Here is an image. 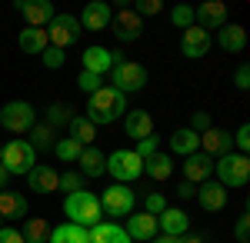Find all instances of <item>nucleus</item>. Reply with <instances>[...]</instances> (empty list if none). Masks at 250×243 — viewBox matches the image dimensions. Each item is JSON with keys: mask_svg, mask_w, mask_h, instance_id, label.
<instances>
[{"mask_svg": "<svg viewBox=\"0 0 250 243\" xmlns=\"http://www.w3.org/2000/svg\"><path fill=\"white\" fill-rule=\"evenodd\" d=\"M127 113V97L114 90V87H100L97 94L87 97V120L100 127V123H117Z\"/></svg>", "mask_w": 250, "mask_h": 243, "instance_id": "obj_1", "label": "nucleus"}, {"mask_svg": "<svg viewBox=\"0 0 250 243\" xmlns=\"http://www.w3.org/2000/svg\"><path fill=\"white\" fill-rule=\"evenodd\" d=\"M63 213H67V223H77V226H83V230L97 226L100 217H104L97 193H87V190H77V193L63 197Z\"/></svg>", "mask_w": 250, "mask_h": 243, "instance_id": "obj_2", "label": "nucleus"}, {"mask_svg": "<svg viewBox=\"0 0 250 243\" xmlns=\"http://www.w3.org/2000/svg\"><path fill=\"white\" fill-rule=\"evenodd\" d=\"M213 177H217V183L227 190H240L247 187L250 180V157L247 153H227V157H220V160H213Z\"/></svg>", "mask_w": 250, "mask_h": 243, "instance_id": "obj_3", "label": "nucleus"}, {"mask_svg": "<svg viewBox=\"0 0 250 243\" xmlns=\"http://www.w3.org/2000/svg\"><path fill=\"white\" fill-rule=\"evenodd\" d=\"M0 163L7 167V173H10V177H27L30 170L37 167V150L30 147L27 140L14 137V140L3 147V153H0Z\"/></svg>", "mask_w": 250, "mask_h": 243, "instance_id": "obj_4", "label": "nucleus"}, {"mask_svg": "<svg viewBox=\"0 0 250 243\" xmlns=\"http://www.w3.org/2000/svg\"><path fill=\"white\" fill-rule=\"evenodd\" d=\"M107 173L114 177L117 183H134L144 177V160L137 157L134 150H114L110 157H107Z\"/></svg>", "mask_w": 250, "mask_h": 243, "instance_id": "obj_5", "label": "nucleus"}, {"mask_svg": "<svg viewBox=\"0 0 250 243\" xmlns=\"http://www.w3.org/2000/svg\"><path fill=\"white\" fill-rule=\"evenodd\" d=\"M110 87L120 90V94H140L144 87H147V67L144 63H137V60H124V63H117L114 70H110Z\"/></svg>", "mask_w": 250, "mask_h": 243, "instance_id": "obj_6", "label": "nucleus"}, {"mask_svg": "<svg viewBox=\"0 0 250 243\" xmlns=\"http://www.w3.org/2000/svg\"><path fill=\"white\" fill-rule=\"evenodd\" d=\"M34 123H37V113H34V107H30L27 100H10V103H3V110H0V127L7 133L20 137V133L30 130Z\"/></svg>", "mask_w": 250, "mask_h": 243, "instance_id": "obj_7", "label": "nucleus"}, {"mask_svg": "<svg viewBox=\"0 0 250 243\" xmlns=\"http://www.w3.org/2000/svg\"><path fill=\"white\" fill-rule=\"evenodd\" d=\"M47 30V43L50 47H57V50H67V47H74L80 37V20L74 14H54V20L43 27Z\"/></svg>", "mask_w": 250, "mask_h": 243, "instance_id": "obj_8", "label": "nucleus"}, {"mask_svg": "<svg viewBox=\"0 0 250 243\" xmlns=\"http://www.w3.org/2000/svg\"><path fill=\"white\" fill-rule=\"evenodd\" d=\"M134 203H137V197L127 183H110V187L104 190V197H100V210L107 217H130Z\"/></svg>", "mask_w": 250, "mask_h": 243, "instance_id": "obj_9", "label": "nucleus"}, {"mask_svg": "<svg viewBox=\"0 0 250 243\" xmlns=\"http://www.w3.org/2000/svg\"><path fill=\"white\" fill-rule=\"evenodd\" d=\"M110 27H114V37L117 43H134V40H140V34H144V20L134 14V7L130 3H117V14L114 20H110Z\"/></svg>", "mask_w": 250, "mask_h": 243, "instance_id": "obj_10", "label": "nucleus"}, {"mask_svg": "<svg viewBox=\"0 0 250 243\" xmlns=\"http://www.w3.org/2000/svg\"><path fill=\"white\" fill-rule=\"evenodd\" d=\"M230 17V7L224 3V0H204L200 7H193V27H200V30H220L224 23Z\"/></svg>", "mask_w": 250, "mask_h": 243, "instance_id": "obj_11", "label": "nucleus"}, {"mask_svg": "<svg viewBox=\"0 0 250 243\" xmlns=\"http://www.w3.org/2000/svg\"><path fill=\"white\" fill-rule=\"evenodd\" d=\"M80 30H94V34H100V30H107L110 27V20H114V7L107 3V0H90L83 10H80Z\"/></svg>", "mask_w": 250, "mask_h": 243, "instance_id": "obj_12", "label": "nucleus"}, {"mask_svg": "<svg viewBox=\"0 0 250 243\" xmlns=\"http://www.w3.org/2000/svg\"><path fill=\"white\" fill-rule=\"evenodd\" d=\"M200 153H207L210 160H220V157L233 153L230 130H224V127H207V130L200 133Z\"/></svg>", "mask_w": 250, "mask_h": 243, "instance_id": "obj_13", "label": "nucleus"}, {"mask_svg": "<svg viewBox=\"0 0 250 243\" xmlns=\"http://www.w3.org/2000/svg\"><path fill=\"white\" fill-rule=\"evenodd\" d=\"M17 10L20 17L27 20V27H47L57 14L50 0H17Z\"/></svg>", "mask_w": 250, "mask_h": 243, "instance_id": "obj_14", "label": "nucleus"}, {"mask_svg": "<svg viewBox=\"0 0 250 243\" xmlns=\"http://www.w3.org/2000/svg\"><path fill=\"white\" fill-rule=\"evenodd\" d=\"M213 47V40L207 30H200V27H187L184 30V40H180V54L190 57V60H200V57H207Z\"/></svg>", "mask_w": 250, "mask_h": 243, "instance_id": "obj_15", "label": "nucleus"}, {"mask_svg": "<svg viewBox=\"0 0 250 243\" xmlns=\"http://www.w3.org/2000/svg\"><path fill=\"white\" fill-rule=\"evenodd\" d=\"M210 177H213V160L207 157V153L197 150V153H190V157H184V180H187V183L197 187V183H207Z\"/></svg>", "mask_w": 250, "mask_h": 243, "instance_id": "obj_16", "label": "nucleus"}, {"mask_svg": "<svg viewBox=\"0 0 250 243\" xmlns=\"http://www.w3.org/2000/svg\"><path fill=\"white\" fill-rule=\"evenodd\" d=\"M157 230H160L164 237H184V233L190 230V217H187L180 206H167V210L157 217Z\"/></svg>", "mask_w": 250, "mask_h": 243, "instance_id": "obj_17", "label": "nucleus"}, {"mask_svg": "<svg viewBox=\"0 0 250 243\" xmlns=\"http://www.w3.org/2000/svg\"><path fill=\"white\" fill-rule=\"evenodd\" d=\"M124 230H127V237L137 240V243H150L157 233H160V230H157V217H150V213H130Z\"/></svg>", "mask_w": 250, "mask_h": 243, "instance_id": "obj_18", "label": "nucleus"}, {"mask_svg": "<svg viewBox=\"0 0 250 243\" xmlns=\"http://www.w3.org/2000/svg\"><path fill=\"white\" fill-rule=\"evenodd\" d=\"M197 203H200V210H207V213H220L227 206V190L220 187L217 180H207V183L197 187Z\"/></svg>", "mask_w": 250, "mask_h": 243, "instance_id": "obj_19", "label": "nucleus"}, {"mask_svg": "<svg viewBox=\"0 0 250 243\" xmlns=\"http://www.w3.org/2000/svg\"><path fill=\"white\" fill-rule=\"evenodd\" d=\"M124 133H127L130 140L150 137V133H154V117L147 110H127L124 113Z\"/></svg>", "mask_w": 250, "mask_h": 243, "instance_id": "obj_20", "label": "nucleus"}, {"mask_svg": "<svg viewBox=\"0 0 250 243\" xmlns=\"http://www.w3.org/2000/svg\"><path fill=\"white\" fill-rule=\"evenodd\" d=\"M217 47H220L224 54H244V47H247V30H244L240 23H224L220 34H217Z\"/></svg>", "mask_w": 250, "mask_h": 243, "instance_id": "obj_21", "label": "nucleus"}, {"mask_svg": "<svg viewBox=\"0 0 250 243\" xmlns=\"http://www.w3.org/2000/svg\"><path fill=\"white\" fill-rule=\"evenodd\" d=\"M77 163H80V177H83V180H94V177H104V173H107V157L97 147H83Z\"/></svg>", "mask_w": 250, "mask_h": 243, "instance_id": "obj_22", "label": "nucleus"}, {"mask_svg": "<svg viewBox=\"0 0 250 243\" xmlns=\"http://www.w3.org/2000/svg\"><path fill=\"white\" fill-rule=\"evenodd\" d=\"M57 180H60V173L54 167H34L30 173H27V187L34 190V193H54L57 190Z\"/></svg>", "mask_w": 250, "mask_h": 243, "instance_id": "obj_23", "label": "nucleus"}, {"mask_svg": "<svg viewBox=\"0 0 250 243\" xmlns=\"http://www.w3.org/2000/svg\"><path fill=\"white\" fill-rule=\"evenodd\" d=\"M144 177H150V180H170L173 177V157L164 153V150H157L154 157L144 160Z\"/></svg>", "mask_w": 250, "mask_h": 243, "instance_id": "obj_24", "label": "nucleus"}, {"mask_svg": "<svg viewBox=\"0 0 250 243\" xmlns=\"http://www.w3.org/2000/svg\"><path fill=\"white\" fill-rule=\"evenodd\" d=\"M27 197L23 193H10V190H0V217L3 220H17V217H27Z\"/></svg>", "mask_w": 250, "mask_h": 243, "instance_id": "obj_25", "label": "nucleus"}, {"mask_svg": "<svg viewBox=\"0 0 250 243\" xmlns=\"http://www.w3.org/2000/svg\"><path fill=\"white\" fill-rule=\"evenodd\" d=\"M87 237H90V243H134L120 223H97L87 230Z\"/></svg>", "mask_w": 250, "mask_h": 243, "instance_id": "obj_26", "label": "nucleus"}, {"mask_svg": "<svg viewBox=\"0 0 250 243\" xmlns=\"http://www.w3.org/2000/svg\"><path fill=\"white\" fill-rule=\"evenodd\" d=\"M80 60H83V70H87V74H100V77L110 74V50L100 47V43H97V47H87Z\"/></svg>", "mask_w": 250, "mask_h": 243, "instance_id": "obj_27", "label": "nucleus"}, {"mask_svg": "<svg viewBox=\"0 0 250 243\" xmlns=\"http://www.w3.org/2000/svg\"><path fill=\"white\" fill-rule=\"evenodd\" d=\"M17 43H20V50H23V54H43V50L50 47L43 27H23V30H20V37H17Z\"/></svg>", "mask_w": 250, "mask_h": 243, "instance_id": "obj_28", "label": "nucleus"}, {"mask_svg": "<svg viewBox=\"0 0 250 243\" xmlns=\"http://www.w3.org/2000/svg\"><path fill=\"white\" fill-rule=\"evenodd\" d=\"M170 150H177L180 157H190L200 150V133H193L190 127H180V130L170 133Z\"/></svg>", "mask_w": 250, "mask_h": 243, "instance_id": "obj_29", "label": "nucleus"}, {"mask_svg": "<svg viewBox=\"0 0 250 243\" xmlns=\"http://www.w3.org/2000/svg\"><path fill=\"white\" fill-rule=\"evenodd\" d=\"M47 243H90V237H87V230L77 223H60L50 230V240Z\"/></svg>", "mask_w": 250, "mask_h": 243, "instance_id": "obj_30", "label": "nucleus"}, {"mask_svg": "<svg viewBox=\"0 0 250 243\" xmlns=\"http://www.w3.org/2000/svg\"><path fill=\"white\" fill-rule=\"evenodd\" d=\"M70 140H77L80 147H94V140H97V127L87 120V117H74L70 123Z\"/></svg>", "mask_w": 250, "mask_h": 243, "instance_id": "obj_31", "label": "nucleus"}, {"mask_svg": "<svg viewBox=\"0 0 250 243\" xmlns=\"http://www.w3.org/2000/svg\"><path fill=\"white\" fill-rule=\"evenodd\" d=\"M50 230H54V226L47 223L43 217H34V220H27V226H23L20 233H23V243H47L50 240Z\"/></svg>", "mask_w": 250, "mask_h": 243, "instance_id": "obj_32", "label": "nucleus"}, {"mask_svg": "<svg viewBox=\"0 0 250 243\" xmlns=\"http://www.w3.org/2000/svg\"><path fill=\"white\" fill-rule=\"evenodd\" d=\"M34 150H54L57 137H54V127L50 123H34L30 127V140H27Z\"/></svg>", "mask_w": 250, "mask_h": 243, "instance_id": "obj_33", "label": "nucleus"}, {"mask_svg": "<svg viewBox=\"0 0 250 243\" xmlns=\"http://www.w3.org/2000/svg\"><path fill=\"white\" fill-rule=\"evenodd\" d=\"M80 150H83V147H80L77 140H70V137H63V140L54 143V153H57L63 163H77V160H80Z\"/></svg>", "mask_w": 250, "mask_h": 243, "instance_id": "obj_34", "label": "nucleus"}, {"mask_svg": "<svg viewBox=\"0 0 250 243\" xmlns=\"http://www.w3.org/2000/svg\"><path fill=\"white\" fill-rule=\"evenodd\" d=\"M74 120V110L67 107V103H50V110H47V123L57 130V127H67Z\"/></svg>", "mask_w": 250, "mask_h": 243, "instance_id": "obj_35", "label": "nucleus"}, {"mask_svg": "<svg viewBox=\"0 0 250 243\" xmlns=\"http://www.w3.org/2000/svg\"><path fill=\"white\" fill-rule=\"evenodd\" d=\"M83 177H80V170H67V173H60V180H57V190H63L67 197L70 193H77V190H83Z\"/></svg>", "mask_w": 250, "mask_h": 243, "instance_id": "obj_36", "label": "nucleus"}, {"mask_svg": "<svg viewBox=\"0 0 250 243\" xmlns=\"http://www.w3.org/2000/svg\"><path fill=\"white\" fill-rule=\"evenodd\" d=\"M170 23H173V27H180V30L193 27V7H190V3H177V7L170 10Z\"/></svg>", "mask_w": 250, "mask_h": 243, "instance_id": "obj_37", "label": "nucleus"}, {"mask_svg": "<svg viewBox=\"0 0 250 243\" xmlns=\"http://www.w3.org/2000/svg\"><path fill=\"white\" fill-rule=\"evenodd\" d=\"M77 87H80V90H83L87 97H90V94H97V90L104 87V77H100V74H87V70H80Z\"/></svg>", "mask_w": 250, "mask_h": 243, "instance_id": "obj_38", "label": "nucleus"}, {"mask_svg": "<svg viewBox=\"0 0 250 243\" xmlns=\"http://www.w3.org/2000/svg\"><path fill=\"white\" fill-rule=\"evenodd\" d=\"M157 150H160V137H157V133H150V137H144V140H137V157H140V160H147V157H154Z\"/></svg>", "mask_w": 250, "mask_h": 243, "instance_id": "obj_39", "label": "nucleus"}, {"mask_svg": "<svg viewBox=\"0 0 250 243\" xmlns=\"http://www.w3.org/2000/svg\"><path fill=\"white\" fill-rule=\"evenodd\" d=\"M40 57H43V67H50V70H60L67 63V50H57V47H47Z\"/></svg>", "mask_w": 250, "mask_h": 243, "instance_id": "obj_40", "label": "nucleus"}, {"mask_svg": "<svg viewBox=\"0 0 250 243\" xmlns=\"http://www.w3.org/2000/svg\"><path fill=\"white\" fill-rule=\"evenodd\" d=\"M164 210H167V197H164V193H147V200H144V213L160 217Z\"/></svg>", "mask_w": 250, "mask_h": 243, "instance_id": "obj_41", "label": "nucleus"}, {"mask_svg": "<svg viewBox=\"0 0 250 243\" xmlns=\"http://www.w3.org/2000/svg\"><path fill=\"white\" fill-rule=\"evenodd\" d=\"M233 237L240 243L250 240V203H244V213H240V220H237V226H233Z\"/></svg>", "mask_w": 250, "mask_h": 243, "instance_id": "obj_42", "label": "nucleus"}, {"mask_svg": "<svg viewBox=\"0 0 250 243\" xmlns=\"http://www.w3.org/2000/svg\"><path fill=\"white\" fill-rule=\"evenodd\" d=\"M160 10H164V3H160V0H137V3H134V14L140 20H144V17H154V14H160Z\"/></svg>", "mask_w": 250, "mask_h": 243, "instance_id": "obj_43", "label": "nucleus"}, {"mask_svg": "<svg viewBox=\"0 0 250 243\" xmlns=\"http://www.w3.org/2000/svg\"><path fill=\"white\" fill-rule=\"evenodd\" d=\"M233 150L237 153H247L250 150V123H240L237 133H233Z\"/></svg>", "mask_w": 250, "mask_h": 243, "instance_id": "obj_44", "label": "nucleus"}, {"mask_svg": "<svg viewBox=\"0 0 250 243\" xmlns=\"http://www.w3.org/2000/svg\"><path fill=\"white\" fill-rule=\"evenodd\" d=\"M233 87L237 90H250V63H240L233 70Z\"/></svg>", "mask_w": 250, "mask_h": 243, "instance_id": "obj_45", "label": "nucleus"}, {"mask_svg": "<svg viewBox=\"0 0 250 243\" xmlns=\"http://www.w3.org/2000/svg\"><path fill=\"white\" fill-rule=\"evenodd\" d=\"M207 127H213V120H210V113H204V110H197L190 117V130L193 133H204Z\"/></svg>", "mask_w": 250, "mask_h": 243, "instance_id": "obj_46", "label": "nucleus"}, {"mask_svg": "<svg viewBox=\"0 0 250 243\" xmlns=\"http://www.w3.org/2000/svg\"><path fill=\"white\" fill-rule=\"evenodd\" d=\"M0 243H23V233L10 230V226H0Z\"/></svg>", "mask_w": 250, "mask_h": 243, "instance_id": "obj_47", "label": "nucleus"}, {"mask_svg": "<svg viewBox=\"0 0 250 243\" xmlns=\"http://www.w3.org/2000/svg\"><path fill=\"white\" fill-rule=\"evenodd\" d=\"M177 197H184V200H190V197H197V187H193V183H187V180H184V183H180V187H177Z\"/></svg>", "mask_w": 250, "mask_h": 243, "instance_id": "obj_48", "label": "nucleus"}, {"mask_svg": "<svg viewBox=\"0 0 250 243\" xmlns=\"http://www.w3.org/2000/svg\"><path fill=\"white\" fill-rule=\"evenodd\" d=\"M180 243H204V237H197V233H190V230H187V233L180 237Z\"/></svg>", "mask_w": 250, "mask_h": 243, "instance_id": "obj_49", "label": "nucleus"}, {"mask_svg": "<svg viewBox=\"0 0 250 243\" xmlns=\"http://www.w3.org/2000/svg\"><path fill=\"white\" fill-rule=\"evenodd\" d=\"M7 183H10V173H7V167L0 163V190H7Z\"/></svg>", "mask_w": 250, "mask_h": 243, "instance_id": "obj_50", "label": "nucleus"}, {"mask_svg": "<svg viewBox=\"0 0 250 243\" xmlns=\"http://www.w3.org/2000/svg\"><path fill=\"white\" fill-rule=\"evenodd\" d=\"M150 243H180V237H164V233H157Z\"/></svg>", "mask_w": 250, "mask_h": 243, "instance_id": "obj_51", "label": "nucleus"}, {"mask_svg": "<svg viewBox=\"0 0 250 243\" xmlns=\"http://www.w3.org/2000/svg\"><path fill=\"white\" fill-rule=\"evenodd\" d=\"M0 226H3V217H0Z\"/></svg>", "mask_w": 250, "mask_h": 243, "instance_id": "obj_52", "label": "nucleus"}, {"mask_svg": "<svg viewBox=\"0 0 250 243\" xmlns=\"http://www.w3.org/2000/svg\"><path fill=\"white\" fill-rule=\"evenodd\" d=\"M0 153H3V147H0Z\"/></svg>", "mask_w": 250, "mask_h": 243, "instance_id": "obj_53", "label": "nucleus"}]
</instances>
